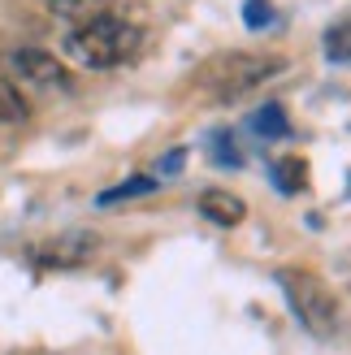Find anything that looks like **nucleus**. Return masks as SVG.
Listing matches in <instances>:
<instances>
[{
    "instance_id": "nucleus-10",
    "label": "nucleus",
    "mask_w": 351,
    "mask_h": 355,
    "mask_svg": "<svg viewBox=\"0 0 351 355\" xmlns=\"http://www.w3.org/2000/svg\"><path fill=\"white\" fill-rule=\"evenodd\" d=\"M152 187H156V182H148V178H130L126 187H117V191H104L100 200H104V204H113V200H126V195H139V191H152Z\"/></svg>"
},
{
    "instance_id": "nucleus-1",
    "label": "nucleus",
    "mask_w": 351,
    "mask_h": 355,
    "mask_svg": "<svg viewBox=\"0 0 351 355\" xmlns=\"http://www.w3.org/2000/svg\"><path fill=\"white\" fill-rule=\"evenodd\" d=\"M139 44H144L139 26L121 22L113 13H100L65 35V57L87 65V69H113V65H126L139 52Z\"/></svg>"
},
{
    "instance_id": "nucleus-2",
    "label": "nucleus",
    "mask_w": 351,
    "mask_h": 355,
    "mask_svg": "<svg viewBox=\"0 0 351 355\" xmlns=\"http://www.w3.org/2000/svg\"><path fill=\"white\" fill-rule=\"evenodd\" d=\"M277 286H282L286 304L295 308V316L304 321L308 334L329 338V334L339 329V304H334V295H329L312 273H304V269H282V273H277Z\"/></svg>"
},
{
    "instance_id": "nucleus-6",
    "label": "nucleus",
    "mask_w": 351,
    "mask_h": 355,
    "mask_svg": "<svg viewBox=\"0 0 351 355\" xmlns=\"http://www.w3.org/2000/svg\"><path fill=\"white\" fill-rule=\"evenodd\" d=\"M92 247H96V239L78 234V239H65V243H57V247H48L44 260H48V264H78V260H87V252H92Z\"/></svg>"
},
{
    "instance_id": "nucleus-7",
    "label": "nucleus",
    "mask_w": 351,
    "mask_h": 355,
    "mask_svg": "<svg viewBox=\"0 0 351 355\" xmlns=\"http://www.w3.org/2000/svg\"><path fill=\"white\" fill-rule=\"evenodd\" d=\"M26 117H31L26 96L17 92L9 78H0V121H26Z\"/></svg>"
},
{
    "instance_id": "nucleus-3",
    "label": "nucleus",
    "mask_w": 351,
    "mask_h": 355,
    "mask_svg": "<svg viewBox=\"0 0 351 355\" xmlns=\"http://www.w3.org/2000/svg\"><path fill=\"white\" fill-rule=\"evenodd\" d=\"M273 69H282L277 57H230V61H221L217 92L221 96H239V92H248V87H256L265 74H273Z\"/></svg>"
},
{
    "instance_id": "nucleus-9",
    "label": "nucleus",
    "mask_w": 351,
    "mask_h": 355,
    "mask_svg": "<svg viewBox=\"0 0 351 355\" xmlns=\"http://www.w3.org/2000/svg\"><path fill=\"white\" fill-rule=\"evenodd\" d=\"M329 57H334V61H351V22L329 31Z\"/></svg>"
},
{
    "instance_id": "nucleus-4",
    "label": "nucleus",
    "mask_w": 351,
    "mask_h": 355,
    "mask_svg": "<svg viewBox=\"0 0 351 355\" xmlns=\"http://www.w3.org/2000/svg\"><path fill=\"white\" fill-rule=\"evenodd\" d=\"M13 69H17L22 78L40 83V87H69V69L52 57V52H44V48H22V52H13Z\"/></svg>"
},
{
    "instance_id": "nucleus-8",
    "label": "nucleus",
    "mask_w": 351,
    "mask_h": 355,
    "mask_svg": "<svg viewBox=\"0 0 351 355\" xmlns=\"http://www.w3.org/2000/svg\"><path fill=\"white\" fill-rule=\"evenodd\" d=\"M273 178H277V187L282 191H304V178H308V169H304V161H277V169H273Z\"/></svg>"
},
{
    "instance_id": "nucleus-11",
    "label": "nucleus",
    "mask_w": 351,
    "mask_h": 355,
    "mask_svg": "<svg viewBox=\"0 0 351 355\" xmlns=\"http://www.w3.org/2000/svg\"><path fill=\"white\" fill-rule=\"evenodd\" d=\"M277 113H282V109H265V117H256V126L260 130H286V121L277 117Z\"/></svg>"
},
{
    "instance_id": "nucleus-5",
    "label": "nucleus",
    "mask_w": 351,
    "mask_h": 355,
    "mask_svg": "<svg viewBox=\"0 0 351 355\" xmlns=\"http://www.w3.org/2000/svg\"><path fill=\"white\" fill-rule=\"evenodd\" d=\"M200 217H208L213 225H239L248 217V204L230 191H204L200 195Z\"/></svg>"
}]
</instances>
